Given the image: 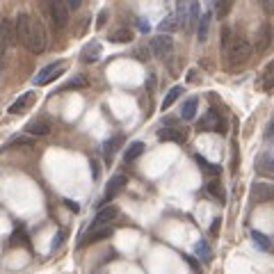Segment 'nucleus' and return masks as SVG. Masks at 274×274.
I'll use <instances>...</instances> for the list:
<instances>
[{
	"label": "nucleus",
	"instance_id": "nucleus-13",
	"mask_svg": "<svg viewBox=\"0 0 274 274\" xmlns=\"http://www.w3.org/2000/svg\"><path fill=\"white\" fill-rule=\"evenodd\" d=\"M272 194H274L272 185L265 183V181H260V183L254 185V201H256V203H270V201H272Z\"/></svg>",
	"mask_w": 274,
	"mask_h": 274
},
{
	"label": "nucleus",
	"instance_id": "nucleus-15",
	"mask_svg": "<svg viewBox=\"0 0 274 274\" xmlns=\"http://www.w3.org/2000/svg\"><path fill=\"white\" fill-rule=\"evenodd\" d=\"M124 140H126V137H124L121 133H117L114 137H110V140L105 142V146H103V148H105V160H108V163H112V156H114L119 148H121Z\"/></svg>",
	"mask_w": 274,
	"mask_h": 274
},
{
	"label": "nucleus",
	"instance_id": "nucleus-41",
	"mask_svg": "<svg viewBox=\"0 0 274 274\" xmlns=\"http://www.w3.org/2000/svg\"><path fill=\"white\" fill-rule=\"evenodd\" d=\"M67 206L71 208V210H78V203H73V201H69V199H67Z\"/></svg>",
	"mask_w": 274,
	"mask_h": 274
},
{
	"label": "nucleus",
	"instance_id": "nucleus-2",
	"mask_svg": "<svg viewBox=\"0 0 274 274\" xmlns=\"http://www.w3.org/2000/svg\"><path fill=\"white\" fill-rule=\"evenodd\" d=\"M226 51V57H229V64L236 67V64H245L249 55H252V44L247 41L245 37H233L231 44L224 48Z\"/></svg>",
	"mask_w": 274,
	"mask_h": 274
},
{
	"label": "nucleus",
	"instance_id": "nucleus-33",
	"mask_svg": "<svg viewBox=\"0 0 274 274\" xmlns=\"http://www.w3.org/2000/svg\"><path fill=\"white\" fill-rule=\"evenodd\" d=\"M208 18H210V16H203V21L199 23V41H206L208 39Z\"/></svg>",
	"mask_w": 274,
	"mask_h": 274
},
{
	"label": "nucleus",
	"instance_id": "nucleus-25",
	"mask_svg": "<svg viewBox=\"0 0 274 274\" xmlns=\"http://www.w3.org/2000/svg\"><path fill=\"white\" fill-rule=\"evenodd\" d=\"M233 7V0H215V16L217 18H226Z\"/></svg>",
	"mask_w": 274,
	"mask_h": 274
},
{
	"label": "nucleus",
	"instance_id": "nucleus-8",
	"mask_svg": "<svg viewBox=\"0 0 274 274\" xmlns=\"http://www.w3.org/2000/svg\"><path fill=\"white\" fill-rule=\"evenodd\" d=\"M105 237H112V229L110 226H89V231L85 233V237H82V247L87 245H96V242H101V240H105Z\"/></svg>",
	"mask_w": 274,
	"mask_h": 274
},
{
	"label": "nucleus",
	"instance_id": "nucleus-36",
	"mask_svg": "<svg viewBox=\"0 0 274 274\" xmlns=\"http://www.w3.org/2000/svg\"><path fill=\"white\" fill-rule=\"evenodd\" d=\"M219 226H222V219H219V217H215V219H213V224H210V236H213V237L217 236Z\"/></svg>",
	"mask_w": 274,
	"mask_h": 274
},
{
	"label": "nucleus",
	"instance_id": "nucleus-21",
	"mask_svg": "<svg viewBox=\"0 0 274 274\" xmlns=\"http://www.w3.org/2000/svg\"><path fill=\"white\" fill-rule=\"evenodd\" d=\"M256 169H258L263 176H272V174H274L272 156H270V153H263V156L258 158V163H256Z\"/></svg>",
	"mask_w": 274,
	"mask_h": 274
},
{
	"label": "nucleus",
	"instance_id": "nucleus-27",
	"mask_svg": "<svg viewBox=\"0 0 274 274\" xmlns=\"http://www.w3.org/2000/svg\"><path fill=\"white\" fill-rule=\"evenodd\" d=\"M181 28V23H178L176 16H167L163 23H160V32H164V35H169V32H174V30Z\"/></svg>",
	"mask_w": 274,
	"mask_h": 274
},
{
	"label": "nucleus",
	"instance_id": "nucleus-5",
	"mask_svg": "<svg viewBox=\"0 0 274 274\" xmlns=\"http://www.w3.org/2000/svg\"><path fill=\"white\" fill-rule=\"evenodd\" d=\"M199 130H203V133H224V130H226V121H224L222 114L213 108V110H208V114L199 121Z\"/></svg>",
	"mask_w": 274,
	"mask_h": 274
},
{
	"label": "nucleus",
	"instance_id": "nucleus-7",
	"mask_svg": "<svg viewBox=\"0 0 274 274\" xmlns=\"http://www.w3.org/2000/svg\"><path fill=\"white\" fill-rule=\"evenodd\" d=\"M126 183H128V178L124 176V174H117V176H112L110 183H108V187H105V197H103L105 203H110L112 199H117L119 194L124 192Z\"/></svg>",
	"mask_w": 274,
	"mask_h": 274
},
{
	"label": "nucleus",
	"instance_id": "nucleus-16",
	"mask_svg": "<svg viewBox=\"0 0 274 274\" xmlns=\"http://www.w3.org/2000/svg\"><path fill=\"white\" fill-rule=\"evenodd\" d=\"M206 192L210 194V197H213L215 201H219V203H224V201H226V192H224L222 183H219V181H215V178L206 183Z\"/></svg>",
	"mask_w": 274,
	"mask_h": 274
},
{
	"label": "nucleus",
	"instance_id": "nucleus-18",
	"mask_svg": "<svg viewBox=\"0 0 274 274\" xmlns=\"http://www.w3.org/2000/svg\"><path fill=\"white\" fill-rule=\"evenodd\" d=\"M194 160H197V164H199V169L203 171V174H208V176H219V174H222V167H219V164L208 163L206 158L194 156Z\"/></svg>",
	"mask_w": 274,
	"mask_h": 274
},
{
	"label": "nucleus",
	"instance_id": "nucleus-19",
	"mask_svg": "<svg viewBox=\"0 0 274 274\" xmlns=\"http://www.w3.org/2000/svg\"><path fill=\"white\" fill-rule=\"evenodd\" d=\"M144 142H133V144H128V148H126V153H124V160L126 163H135L137 158L144 153Z\"/></svg>",
	"mask_w": 274,
	"mask_h": 274
},
{
	"label": "nucleus",
	"instance_id": "nucleus-3",
	"mask_svg": "<svg viewBox=\"0 0 274 274\" xmlns=\"http://www.w3.org/2000/svg\"><path fill=\"white\" fill-rule=\"evenodd\" d=\"M48 16L57 30H64L69 25V7L64 0H48Z\"/></svg>",
	"mask_w": 274,
	"mask_h": 274
},
{
	"label": "nucleus",
	"instance_id": "nucleus-34",
	"mask_svg": "<svg viewBox=\"0 0 274 274\" xmlns=\"http://www.w3.org/2000/svg\"><path fill=\"white\" fill-rule=\"evenodd\" d=\"M231 39H233V32H231V28L226 25V28L222 30V46H224V48L231 44Z\"/></svg>",
	"mask_w": 274,
	"mask_h": 274
},
{
	"label": "nucleus",
	"instance_id": "nucleus-35",
	"mask_svg": "<svg viewBox=\"0 0 274 274\" xmlns=\"http://www.w3.org/2000/svg\"><path fill=\"white\" fill-rule=\"evenodd\" d=\"M105 23H108V9H101L96 16V28H103Z\"/></svg>",
	"mask_w": 274,
	"mask_h": 274
},
{
	"label": "nucleus",
	"instance_id": "nucleus-42",
	"mask_svg": "<svg viewBox=\"0 0 274 274\" xmlns=\"http://www.w3.org/2000/svg\"><path fill=\"white\" fill-rule=\"evenodd\" d=\"M260 2H263V7H265V9L272 7V0H260Z\"/></svg>",
	"mask_w": 274,
	"mask_h": 274
},
{
	"label": "nucleus",
	"instance_id": "nucleus-10",
	"mask_svg": "<svg viewBox=\"0 0 274 274\" xmlns=\"http://www.w3.org/2000/svg\"><path fill=\"white\" fill-rule=\"evenodd\" d=\"M158 140H163V142H176V144H183V142L187 140V133H185V128H163L160 133H158Z\"/></svg>",
	"mask_w": 274,
	"mask_h": 274
},
{
	"label": "nucleus",
	"instance_id": "nucleus-24",
	"mask_svg": "<svg viewBox=\"0 0 274 274\" xmlns=\"http://www.w3.org/2000/svg\"><path fill=\"white\" fill-rule=\"evenodd\" d=\"M181 94H183V87H171L169 91H167V96H164V101H163V110H169L171 105L176 103L178 101V96H181Z\"/></svg>",
	"mask_w": 274,
	"mask_h": 274
},
{
	"label": "nucleus",
	"instance_id": "nucleus-12",
	"mask_svg": "<svg viewBox=\"0 0 274 274\" xmlns=\"http://www.w3.org/2000/svg\"><path fill=\"white\" fill-rule=\"evenodd\" d=\"M119 215L117 206H105L101 208L96 213V217H94V222H91V226H110V222L114 219V217Z\"/></svg>",
	"mask_w": 274,
	"mask_h": 274
},
{
	"label": "nucleus",
	"instance_id": "nucleus-22",
	"mask_svg": "<svg viewBox=\"0 0 274 274\" xmlns=\"http://www.w3.org/2000/svg\"><path fill=\"white\" fill-rule=\"evenodd\" d=\"M110 41H114V44H128V41H133V32L128 28H119L110 35Z\"/></svg>",
	"mask_w": 274,
	"mask_h": 274
},
{
	"label": "nucleus",
	"instance_id": "nucleus-11",
	"mask_svg": "<svg viewBox=\"0 0 274 274\" xmlns=\"http://www.w3.org/2000/svg\"><path fill=\"white\" fill-rule=\"evenodd\" d=\"M35 98H37V94H35V91H25L23 96H18L14 103L9 105V114H21V112H25L30 105L35 103Z\"/></svg>",
	"mask_w": 274,
	"mask_h": 274
},
{
	"label": "nucleus",
	"instance_id": "nucleus-20",
	"mask_svg": "<svg viewBox=\"0 0 274 274\" xmlns=\"http://www.w3.org/2000/svg\"><path fill=\"white\" fill-rule=\"evenodd\" d=\"M256 41H258V44H256V48H258V51H265L267 46H270V41H272V32H270V23H263V25H260Z\"/></svg>",
	"mask_w": 274,
	"mask_h": 274
},
{
	"label": "nucleus",
	"instance_id": "nucleus-17",
	"mask_svg": "<svg viewBox=\"0 0 274 274\" xmlns=\"http://www.w3.org/2000/svg\"><path fill=\"white\" fill-rule=\"evenodd\" d=\"M197 108H199V98L197 96H190L183 103V110H181V117L185 119V121H192L194 114H197Z\"/></svg>",
	"mask_w": 274,
	"mask_h": 274
},
{
	"label": "nucleus",
	"instance_id": "nucleus-29",
	"mask_svg": "<svg viewBox=\"0 0 274 274\" xmlns=\"http://www.w3.org/2000/svg\"><path fill=\"white\" fill-rule=\"evenodd\" d=\"M187 7H190V16H187L190 23H187V25L192 28L194 23H199V0H190V5H187Z\"/></svg>",
	"mask_w": 274,
	"mask_h": 274
},
{
	"label": "nucleus",
	"instance_id": "nucleus-26",
	"mask_svg": "<svg viewBox=\"0 0 274 274\" xmlns=\"http://www.w3.org/2000/svg\"><path fill=\"white\" fill-rule=\"evenodd\" d=\"M252 240L260 247V249H263V252H270V247H272L270 237H267L265 233H260V231H252Z\"/></svg>",
	"mask_w": 274,
	"mask_h": 274
},
{
	"label": "nucleus",
	"instance_id": "nucleus-31",
	"mask_svg": "<svg viewBox=\"0 0 274 274\" xmlns=\"http://www.w3.org/2000/svg\"><path fill=\"white\" fill-rule=\"evenodd\" d=\"M82 87H87V80H85V75H78V78H75V80H71V82H67V85H64V91H67V89H82Z\"/></svg>",
	"mask_w": 274,
	"mask_h": 274
},
{
	"label": "nucleus",
	"instance_id": "nucleus-38",
	"mask_svg": "<svg viewBox=\"0 0 274 274\" xmlns=\"http://www.w3.org/2000/svg\"><path fill=\"white\" fill-rule=\"evenodd\" d=\"M185 260L190 263V267H192L194 272H199V263H197V258H192V256H185Z\"/></svg>",
	"mask_w": 274,
	"mask_h": 274
},
{
	"label": "nucleus",
	"instance_id": "nucleus-30",
	"mask_svg": "<svg viewBox=\"0 0 274 274\" xmlns=\"http://www.w3.org/2000/svg\"><path fill=\"white\" fill-rule=\"evenodd\" d=\"M272 64H267L265 67V73H263V89L265 91H272Z\"/></svg>",
	"mask_w": 274,
	"mask_h": 274
},
{
	"label": "nucleus",
	"instance_id": "nucleus-37",
	"mask_svg": "<svg viewBox=\"0 0 274 274\" xmlns=\"http://www.w3.org/2000/svg\"><path fill=\"white\" fill-rule=\"evenodd\" d=\"M64 2H67L69 9H80V5H82V0H64Z\"/></svg>",
	"mask_w": 274,
	"mask_h": 274
},
{
	"label": "nucleus",
	"instance_id": "nucleus-40",
	"mask_svg": "<svg viewBox=\"0 0 274 274\" xmlns=\"http://www.w3.org/2000/svg\"><path fill=\"white\" fill-rule=\"evenodd\" d=\"M140 30H142V32H148V23L140 21Z\"/></svg>",
	"mask_w": 274,
	"mask_h": 274
},
{
	"label": "nucleus",
	"instance_id": "nucleus-23",
	"mask_svg": "<svg viewBox=\"0 0 274 274\" xmlns=\"http://www.w3.org/2000/svg\"><path fill=\"white\" fill-rule=\"evenodd\" d=\"M9 242L14 247H25V249H30V237L23 229H16L14 233H12V240H9Z\"/></svg>",
	"mask_w": 274,
	"mask_h": 274
},
{
	"label": "nucleus",
	"instance_id": "nucleus-32",
	"mask_svg": "<svg viewBox=\"0 0 274 274\" xmlns=\"http://www.w3.org/2000/svg\"><path fill=\"white\" fill-rule=\"evenodd\" d=\"M7 48H9V44L5 41L2 32H0V69L5 67V55H7Z\"/></svg>",
	"mask_w": 274,
	"mask_h": 274
},
{
	"label": "nucleus",
	"instance_id": "nucleus-9",
	"mask_svg": "<svg viewBox=\"0 0 274 274\" xmlns=\"http://www.w3.org/2000/svg\"><path fill=\"white\" fill-rule=\"evenodd\" d=\"M51 119H35V121H30L28 126H25V133L30 135V137H44V135L51 133Z\"/></svg>",
	"mask_w": 274,
	"mask_h": 274
},
{
	"label": "nucleus",
	"instance_id": "nucleus-1",
	"mask_svg": "<svg viewBox=\"0 0 274 274\" xmlns=\"http://www.w3.org/2000/svg\"><path fill=\"white\" fill-rule=\"evenodd\" d=\"M14 35H16V44L28 48L32 55H41L46 51V46H48L46 30L41 25V21L35 18L32 14H28V12H21L14 18Z\"/></svg>",
	"mask_w": 274,
	"mask_h": 274
},
{
	"label": "nucleus",
	"instance_id": "nucleus-28",
	"mask_svg": "<svg viewBox=\"0 0 274 274\" xmlns=\"http://www.w3.org/2000/svg\"><path fill=\"white\" fill-rule=\"evenodd\" d=\"M197 256H199L201 260H206V263L213 258V252H210V247H208L206 240H199V242H197Z\"/></svg>",
	"mask_w": 274,
	"mask_h": 274
},
{
	"label": "nucleus",
	"instance_id": "nucleus-6",
	"mask_svg": "<svg viewBox=\"0 0 274 274\" xmlns=\"http://www.w3.org/2000/svg\"><path fill=\"white\" fill-rule=\"evenodd\" d=\"M148 51L153 53L158 59H164L171 51H174V39H171L169 35L160 32L158 37H153L151 41H148Z\"/></svg>",
	"mask_w": 274,
	"mask_h": 274
},
{
	"label": "nucleus",
	"instance_id": "nucleus-4",
	"mask_svg": "<svg viewBox=\"0 0 274 274\" xmlns=\"http://www.w3.org/2000/svg\"><path fill=\"white\" fill-rule=\"evenodd\" d=\"M64 71H67V62H64V59H57V62H53V64H48V67H44L39 71L37 78H35V85H37V87L51 85V82L55 80V78H59Z\"/></svg>",
	"mask_w": 274,
	"mask_h": 274
},
{
	"label": "nucleus",
	"instance_id": "nucleus-14",
	"mask_svg": "<svg viewBox=\"0 0 274 274\" xmlns=\"http://www.w3.org/2000/svg\"><path fill=\"white\" fill-rule=\"evenodd\" d=\"M101 53H103V48H101V44H98V41H89V44L82 48L80 59H82V62H87V64H91V62H98Z\"/></svg>",
	"mask_w": 274,
	"mask_h": 274
},
{
	"label": "nucleus",
	"instance_id": "nucleus-39",
	"mask_svg": "<svg viewBox=\"0 0 274 274\" xmlns=\"http://www.w3.org/2000/svg\"><path fill=\"white\" fill-rule=\"evenodd\" d=\"M187 80H190V82H197V71H190V73H187Z\"/></svg>",
	"mask_w": 274,
	"mask_h": 274
}]
</instances>
